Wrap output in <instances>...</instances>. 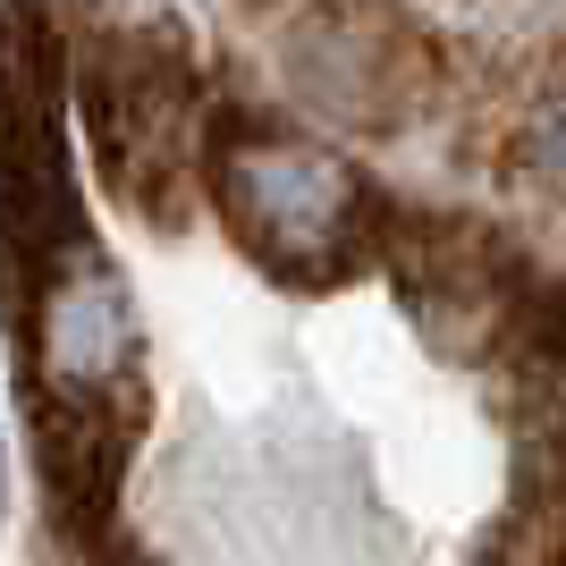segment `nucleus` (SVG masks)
I'll return each mask as SVG.
<instances>
[{
    "instance_id": "obj_6",
    "label": "nucleus",
    "mask_w": 566,
    "mask_h": 566,
    "mask_svg": "<svg viewBox=\"0 0 566 566\" xmlns=\"http://www.w3.org/2000/svg\"><path fill=\"white\" fill-rule=\"evenodd\" d=\"M516 169H524V178H542V187H566V102L524 111V127H516Z\"/></svg>"
},
{
    "instance_id": "obj_3",
    "label": "nucleus",
    "mask_w": 566,
    "mask_h": 566,
    "mask_svg": "<svg viewBox=\"0 0 566 566\" xmlns=\"http://www.w3.org/2000/svg\"><path fill=\"white\" fill-rule=\"evenodd\" d=\"M25 331H34V398H136L144 331L127 305V280L102 254L60 262L34 287Z\"/></svg>"
},
{
    "instance_id": "obj_2",
    "label": "nucleus",
    "mask_w": 566,
    "mask_h": 566,
    "mask_svg": "<svg viewBox=\"0 0 566 566\" xmlns=\"http://www.w3.org/2000/svg\"><path fill=\"white\" fill-rule=\"evenodd\" d=\"M280 60H287L296 102H313L322 118H347V127H389L423 102V43L373 0L305 9L287 25Z\"/></svg>"
},
{
    "instance_id": "obj_1",
    "label": "nucleus",
    "mask_w": 566,
    "mask_h": 566,
    "mask_svg": "<svg viewBox=\"0 0 566 566\" xmlns=\"http://www.w3.org/2000/svg\"><path fill=\"white\" fill-rule=\"evenodd\" d=\"M212 203L237 245L287 287H331L364 271L398 220V203L364 187V169H347L331 144L287 136L280 118L254 111H229L212 127Z\"/></svg>"
},
{
    "instance_id": "obj_4",
    "label": "nucleus",
    "mask_w": 566,
    "mask_h": 566,
    "mask_svg": "<svg viewBox=\"0 0 566 566\" xmlns=\"http://www.w3.org/2000/svg\"><path fill=\"white\" fill-rule=\"evenodd\" d=\"M127 440H136V398H34V449H43L51 507L94 533L127 482Z\"/></svg>"
},
{
    "instance_id": "obj_7",
    "label": "nucleus",
    "mask_w": 566,
    "mask_h": 566,
    "mask_svg": "<svg viewBox=\"0 0 566 566\" xmlns=\"http://www.w3.org/2000/svg\"><path fill=\"white\" fill-rule=\"evenodd\" d=\"M542 524H549V533L566 542V465H558V491H549V516H542Z\"/></svg>"
},
{
    "instance_id": "obj_5",
    "label": "nucleus",
    "mask_w": 566,
    "mask_h": 566,
    "mask_svg": "<svg viewBox=\"0 0 566 566\" xmlns=\"http://www.w3.org/2000/svg\"><path fill=\"white\" fill-rule=\"evenodd\" d=\"M499 347H507V373L533 389V406H542V415H566V280L533 287L524 322L499 338Z\"/></svg>"
}]
</instances>
